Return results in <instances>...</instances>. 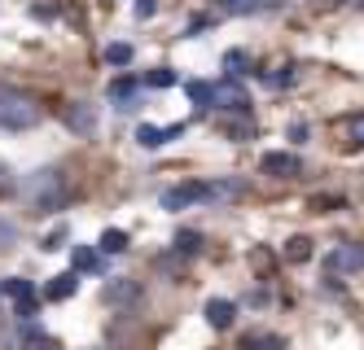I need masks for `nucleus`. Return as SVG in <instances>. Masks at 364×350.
Instances as JSON below:
<instances>
[{
  "instance_id": "f257e3e1",
  "label": "nucleus",
  "mask_w": 364,
  "mask_h": 350,
  "mask_svg": "<svg viewBox=\"0 0 364 350\" xmlns=\"http://www.w3.org/2000/svg\"><path fill=\"white\" fill-rule=\"evenodd\" d=\"M22 202H27L36 214H58L70 206V180L62 167H40L22 180Z\"/></svg>"
},
{
  "instance_id": "f03ea898",
  "label": "nucleus",
  "mask_w": 364,
  "mask_h": 350,
  "mask_svg": "<svg viewBox=\"0 0 364 350\" xmlns=\"http://www.w3.org/2000/svg\"><path fill=\"white\" fill-rule=\"evenodd\" d=\"M242 193H246L242 180H193V184L167 188L159 202H163V210H189L198 202H232V197H242Z\"/></svg>"
},
{
  "instance_id": "7ed1b4c3",
  "label": "nucleus",
  "mask_w": 364,
  "mask_h": 350,
  "mask_svg": "<svg viewBox=\"0 0 364 350\" xmlns=\"http://www.w3.org/2000/svg\"><path fill=\"white\" fill-rule=\"evenodd\" d=\"M44 119V105L18 84H0V127L5 131H31Z\"/></svg>"
},
{
  "instance_id": "20e7f679",
  "label": "nucleus",
  "mask_w": 364,
  "mask_h": 350,
  "mask_svg": "<svg viewBox=\"0 0 364 350\" xmlns=\"http://www.w3.org/2000/svg\"><path fill=\"white\" fill-rule=\"evenodd\" d=\"M351 272H364V246L360 241H347L325 254V276H351Z\"/></svg>"
},
{
  "instance_id": "39448f33",
  "label": "nucleus",
  "mask_w": 364,
  "mask_h": 350,
  "mask_svg": "<svg viewBox=\"0 0 364 350\" xmlns=\"http://www.w3.org/2000/svg\"><path fill=\"white\" fill-rule=\"evenodd\" d=\"M259 171L272 175V180H299L303 175V158L299 153H285V149H272L259 158Z\"/></svg>"
},
{
  "instance_id": "423d86ee",
  "label": "nucleus",
  "mask_w": 364,
  "mask_h": 350,
  "mask_svg": "<svg viewBox=\"0 0 364 350\" xmlns=\"http://www.w3.org/2000/svg\"><path fill=\"white\" fill-rule=\"evenodd\" d=\"M215 110H224V114H250V92L237 84V79H220V84H215Z\"/></svg>"
},
{
  "instance_id": "0eeeda50",
  "label": "nucleus",
  "mask_w": 364,
  "mask_h": 350,
  "mask_svg": "<svg viewBox=\"0 0 364 350\" xmlns=\"http://www.w3.org/2000/svg\"><path fill=\"white\" fill-rule=\"evenodd\" d=\"M14 298V307H18V319H31L36 315V307H40V289L31 285V280H22V276H14V280H5L0 285Z\"/></svg>"
},
{
  "instance_id": "6e6552de",
  "label": "nucleus",
  "mask_w": 364,
  "mask_h": 350,
  "mask_svg": "<svg viewBox=\"0 0 364 350\" xmlns=\"http://www.w3.org/2000/svg\"><path fill=\"white\" fill-rule=\"evenodd\" d=\"M176 136H185V123H167V127L141 123V127H136V145H141V149H163V145L176 141Z\"/></svg>"
},
{
  "instance_id": "1a4fd4ad",
  "label": "nucleus",
  "mask_w": 364,
  "mask_h": 350,
  "mask_svg": "<svg viewBox=\"0 0 364 350\" xmlns=\"http://www.w3.org/2000/svg\"><path fill=\"white\" fill-rule=\"evenodd\" d=\"M62 119H66V127L75 131V136H92V131H97V110L88 101H70Z\"/></svg>"
},
{
  "instance_id": "9d476101",
  "label": "nucleus",
  "mask_w": 364,
  "mask_h": 350,
  "mask_svg": "<svg viewBox=\"0 0 364 350\" xmlns=\"http://www.w3.org/2000/svg\"><path fill=\"white\" fill-rule=\"evenodd\" d=\"M215 13L224 18H250V13H264V9H277L281 0H211Z\"/></svg>"
},
{
  "instance_id": "9b49d317",
  "label": "nucleus",
  "mask_w": 364,
  "mask_h": 350,
  "mask_svg": "<svg viewBox=\"0 0 364 350\" xmlns=\"http://www.w3.org/2000/svg\"><path fill=\"white\" fill-rule=\"evenodd\" d=\"M202 315H206V324H211L215 333H228L232 329V319H237V302H228V298H211L202 307Z\"/></svg>"
},
{
  "instance_id": "f8f14e48",
  "label": "nucleus",
  "mask_w": 364,
  "mask_h": 350,
  "mask_svg": "<svg viewBox=\"0 0 364 350\" xmlns=\"http://www.w3.org/2000/svg\"><path fill=\"white\" fill-rule=\"evenodd\" d=\"M106 97H110L114 110H136V101H141V84H136V79H114Z\"/></svg>"
},
{
  "instance_id": "ddd939ff",
  "label": "nucleus",
  "mask_w": 364,
  "mask_h": 350,
  "mask_svg": "<svg viewBox=\"0 0 364 350\" xmlns=\"http://www.w3.org/2000/svg\"><path fill=\"white\" fill-rule=\"evenodd\" d=\"M75 289H80V272H62V276H53V280H48L44 298H48V302H66Z\"/></svg>"
},
{
  "instance_id": "4468645a",
  "label": "nucleus",
  "mask_w": 364,
  "mask_h": 350,
  "mask_svg": "<svg viewBox=\"0 0 364 350\" xmlns=\"http://www.w3.org/2000/svg\"><path fill=\"white\" fill-rule=\"evenodd\" d=\"M141 298V285L136 280H110L106 285V302L110 307H127V302H136Z\"/></svg>"
},
{
  "instance_id": "2eb2a0df",
  "label": "nucleus",
  "mask_w": 364,
  "mask_h": 350,
  "mask_svg": "<svg viewBox=\"0 0 364 350\" xmlns=\"http://www.w3.org/2000/svg\"><path fill=\"white\" fill-rule=\"evenodd\" d=\"M189 101L198 110H215V84H206V79H193L189 84Z\"/></svg>"
},
{
  "instance_id": "dca6fc26",
  "label": "nucleus",
  "mask_w": 364,
  "mask_h": 350,
  "mask_svg": "<svg viewBox=\"0 0 364 350\" xmlns=\"http://www.w3.org/2000/svg\"><path fill=\"white\" fill-rule=\"evenodd\" d=\"M242 350H285V337L281 333H250L242 341Z\"/></svg>"
},
{
  "instance_id": "f3484780",
  "label": "nucleus",
  "mask_w": 364,
  "mask_h": 350,
  "mask_svg": "<svg viewBox=\"0 0 364 350\" xmlns=\"http://www.w3.org/2000/svg\"><path fill=\"white\" fill-rule=\"evenodd\" d=\"M311 258V236H290L285 241V263H307Z\"/></svg>"
},
{
  "instance_id": "a211bd4d",
  "label": "nucleus",
  "mask_w": 364,
  "mask_h": 350,
  "mask_svg": "<svg viewBox=\"0 0 364 350\" xmlns=\"http://www.w3.org/2000/svg\"><path fill=\"white\" fill-rule=\"evenodd\" d=\"M127 250V232L123 228H106L101 232V254H123Z\"/></svg>"
},
{
  "instance_id": "6ab92c4d",
  "label": "nucleus",
  "mask_w": 364,
  "mask_h": 350,
  "mask_svg": "<svg viewBox=\"0 0 364 350\" xmlns=\"http://www.w3.org/2000/svg\"><path fill=\"white\" fill-rule=\"evenodd\" d=\"M198 250H202V232L180 228V232H176V254H198Z\"/></svg>"
},
{
  "instance_id": "aec40b11",
  "label": "nucleus",
  "mask_w": 364,
  "mask_h": 350,
  "mask_svg": "<svg viewBox=\"0 0 364 350\" xmlns=\"http://www.w3.org/2000/svg\"><path fill=\"white\" fill-rule=\"evenodd\" d=\"M246 66H250V58L242 48H232V53H224V70H228V79H237V75H246Z\"/></svg>"
},
{
  "instance_id": "412c9836",
  "label": "nucleus",
  "mask_w": 364,
  "mask_h": 350,
  "mask_svg": "<svg viewBox=\"0 0 364 350\" xmlns=\"http://www.w3.org/2000/svg\"><path fill=\"white\" fill-rule=\"evenodd\" d=\"M347 141H351V149H364V110L347 119Z\"/></svg>"
},
{
  "instance_id": "4be33fe9",
  "label": "nucleus",
  "mask_w": 364,
  "mask_h": 350,
  "mask_svg": "<svg viewBox=\"0 0 364 350\" xmlns=\"http://www.w3.org/2000/svg\"><path fill=\"white\" fill-rule=\"evenodd\" d=\"M75 272H101V258L80 246V250H75Z\"/></svg>"
},
{
  "instance_id": "5701e85b",
  "label": "nucleus",
  "mask_w": 364,
  "mask_h": 350,
  "mask_svg": "<svg viewBox=\"0 0 364 350\" xmlns=\"http://www.w3.org/2000/svg\"><path fill=\"white\" fill-rule=\"evenodd\" d=\"M106 62L110 66H127V62H132V44H110L106 48Z\"/></svg>"
},
{
  "instance_id": "b1692460",
  "label": "nucleus",
  "mask_w": 364,
  "mask_h": 350,
  "mask_svg": "<svg viewBox=\"0 0 364 350\" xmlns=\"http://www.w3.org/2000/svg\"><path fill=\"white\" fill-rule=\"evenodd\" d=\"M145 84H149V88H171V84H176V70H167V66H159V70H154V75L145 79Z\"/></svg>"
},
{
  "instance_id": "393cba45",
  "label": "nucleus",
  "mask_w": 364,
  "mask_h": 350,
  "mask_svg": "<svg viewBox=\"0 0 364 350\" xmlns=\"http://www.w3.org/2000/svg\"><path fill=\"white\" fill-rule=\"evenodd\" d=\"M18 241V224H9V219H0V250H9Z\"/></svg>"
},
{
  "instance_id": "a878e982",
  "label": "nucleus",
  "mask_w": 364,
  "mask_h": 350,
  "mask_svg": "<svg viewBox=\"0 0 364 350\" xmlns=\"http://www.w3.org/2000/svg\"><path fill=\"white\" fill-rule=\"evenodd\" d=\"M311 206H316V214H329V210H343V206H347V197H316Z\"/></svg>"
},
{
  "instance_id": "bb28decb",
  "label": "nucleus",
  "mask_w": 364,
  "mask_h": 350,
  "mask_svg": "<svg viewBox=\"0 0 364 350\" xmlns=\"http://www.w3.org/2000/svg\"><path fill=\"white\" fill-rule=\"evenodd\" d=\"M272 84L277 88H290L294 84V66H281V75H272Z\"/></svg>"
},
{
  "instance_id": "cd10ccee",
  "label": "nucleus",
  "mask_w": 364,
  "mask_h": 350,
  "mask_svg": "<svg viewBox=\"0 0 364 350\" xmlns=\"http://www.w3.org/2000/svg\"><path fill=\"white\" fill-rule=\"evenodd\" d=\"M154 9H159L154 0H136V18H154Z\"/></svg>"
},
{
  "instance_id": "c85d7f7f",
  "label": "nucleus",
  "mask_w": 364,
  "mask_h": 350,
  "mask_svg": "<svg viewBox=\"0 0 364 350\" xmlns=\"http://www.w3.org/2000/svg\"><path fill=\"white\" fill-rule=\"evenodd\" d=\"M27 350H62V346H58V341H53V337H40V341H31V346H27Z\"/></svg>"
},
{
  "instance_id": "c756f323",
  "label": "nucleus",
  "mask_w": 364,
  "mask_h": 350,
  "mask_svg": "<svg viewBox=\"0 0 364 350\" xmlns=\"http://www.w3.org/2000/svg\"><path fill=\"white\" fill-rule=\"evenodd\" d=\"M290 141H307V123H294L290 127Z\"/></svg>"
},
{
  "instance_id": "7c9ffc66",
  "label": "nucleus",
  "mask_w": 364,
  "mask_h": 350,
  "mask_svg": "<svg viewBox=\"0 0 364 350\" xmlns=\"http://www.w3.org/2000/svg\"><path fill=\"white\" fill-rule=\"evenodd\" d=\"M9 184H14V180H9V167H5V163H0V193H5V188H9Z\"/></svg>"
}]
</instances>
